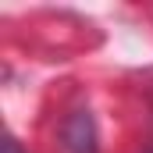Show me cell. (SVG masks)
<instances>
[{
	"mask_svg": "<svg viewBox=\"0 0 153 153\" xmlns=\"http://www.w3.org/2000/svg\"><path fill=\"white\" fill-rule=\"evenodd\" d=\"M64 143H68L71 153H96V128H93V117L85 114V111H78V114L68 117Z\"/></svg>",
	"mask_w": 153,
	"mask_h": 153,
	"instance_id": "1",
	"label": "cell"
},
{
	"mask_svg": "<svg viewBox=\"0 0 153 153\" xmlns=\"http://www.w3.org/2000/svg\"><path fill=\"white\" fill-rule=\"evenodd\" d=\"M4 153H22V146H18L14 139H7V143H4Z\"/></svg>",
	"mask_w": 153,
	"mask_h": 153,
	"instance_id": "2",
	"label": "cell"
}]
</instances>
